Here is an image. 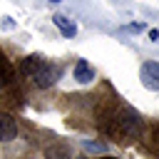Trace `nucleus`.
<instances>
[{
  "label": "nucleus",
  "instance_id": "1",
  "mask_svg": "<svg viewBox=\"0 0 159 159\" xmlns=\"http://www.w3.org/2000/svg\"><path fill=\"white\" fill-rule=\"evenodd\" d=\"M142 124H144L142 117H139L132 107H124V109L114 112V119H112L107 134H112L117 142H119V139H137V137L142 134Z\"/></svg>",
  "mask_w": 159,
  "mask_h": 159
},
{
  "label": "nucleus",
  "instance_id": "2",
  "mask_svg": "<svg viewBox=\"0 0 159 159\" xmlns=\"http://www.w3.org/2000/svg\"><path fill=\"white\" fill-rule=\"evenodd\" d=\"M62 77V65H52V62H45L42 70H37L32 75V84L37 89H50L57 80Z\"/></svg>",
  "mask_w": 159,
  "mask_h": 159
},
{
  "label": "nucleus",
  "instance_id": "3",
  "mask_svg": "<svg viewBox=\"0 0 159 159\" xmlns=\"http://www.w3.org/2000/svg\"><path fill=\"white\" fill-rule=\"evenodd\" d=\"M17 137V122L10 112H0V142H12Z\"/></svg>",
  "mask_w": 159,
  "mask_h": 159
},
{
  "label": "nucleus",
  "instance_id": "4",
  "mask_svg": "<svg viewBox=\"0 0 159 159\" xmlns=\"http://www.w3.org/2000/svg\"><path fill=\"white\" fill-rule=\"evenodd\" d=\"M45 57L42 55H27L25 60H20V75H25V77H32L37 70H42L45 67Z\"/></svg>",
  "mask_w": 159,
  "mask_h": 159
},
{
  "label": "nucleus",
  "instance_id": "5",
  "mask_svg": "<svg viewBox=\"0 0 159 159\" xmlns=\"http://www.w3.org/2000/svg\"><path fill=\"white\" fill-rule=\"evenodd\" d=\"M75 80L82 82V84H87V82L94 80V70H92V65H89L87 60H80V62L75 65Z\"/></svg>",
  "mask_w": 159,
  "mask_h": 159
},
{
  "label": "nucleus",
  "instance_id": "6",
  "mask_svg": "<svg viewBox=\"0 0 159 159\" xmlns=\"http://www.w3.org/2000/svg\"><path fill=\"white\" fill-rule=\"evenodd\" d=\"M52 22H55V27H57L65 37H75V35H77V25H75L70 17H65V15H55Z\"/></svg>",
  "mask_w": 159,
  "mask_h": 159
},
{
  "label": "nucleus",
  "instance_id": "7",
  "mask_svg": "<svg viewBox=\"0 0 159 159\" xmlns=\"http://www.w3.org/2000/svg\"><path fill=\"white\" fill-rule=\"evenodd\" d=\"M0 82H2V87L15 82V70H12V65H10V60L5 57L2 50H0Z\"/></svg>",
  "mask_w": 159,
  "mask_h": 159
},
{
  "label": "nucleus",
  "instance_id": "8",
  "mask_svg": "<svg viewBox=\"0 0 159 159\" xmlns=\"http://www.w3.org/2000/svg\"><path fill=\"white\" fill-rule=\"evenodd\" d=\"M45 159H72V154H70V147L67 144H50V147H45Z\"/></svg>",
  "mask_w": 159,
  "mask_h": 159
},
{
  "label": "nucleus",
  "instance_id": "9",
  "mask_svg": "<svg viewBox=\"0 0 159 159\" xmlns=\"http://www.w3.org/2000/svg\"><path fill=\"white\" fill-rule=\"evenodd\" d=\"M142 72H144V77H147V80H152V84H154V87H159V62L147 60V62L142 65Z\"/></svg>",
  "mask_w": 159,
  "mask_h": 159
},
{
  "label": "nucleus",
  "instance_id": "10",
  "mask_svg": "<svg viewBox=\"0 0 159 159\" xmlns=\"http://www.w3.org/2000/svg\"><path fill=\"white\" fill-rule=\"evenodd\" d=\"M84 149H89V152H104V142H84Z\"/></svg>",
  "mask_w": 159,
  "mask_h": 159
},
{
  "label": "nucleus",
  "instance_id": "11",
  "mask_svg": "<svg viewBox=\"0 0 159 159\" xmlns=\"http://www.w3.org/2000/svg\"><path fill=\"white\" fill-rule=\"evenodd\" d=\"M149 139H152V142L159 147V124H154V127H152V132H149Z\"/></svg>",
  "mask_w": 159,
  "mask_h": 159
},
{
  "label": "nucleus",
  "instance_id": "12",
  "mask_svg": "<svg viewBox=\"0 0 159 159\" xmlns=\"http://www.w3.org/2000/svg\"><path fill=\"white\" fill-rule=\"evenodd\" d=\"M149 40L157 42V40H159V30H149Z\"/></svg>",
  "mask_w": 159,
  "mask_h": 159
},
{
  "label": "nucleus",
  "instance_id": "13",
  "mask_svg": "<svg viewBox=\"0 0 159 159\" xmlns=\"http://www.w3.org/2000/svg\"><path fill=\"white\" fill-rule=\"evenodd\" d=\"M97 159H119V157H109V154H102V157H97Z\"/></svg>",
  "mask_w": 159,
  "mask_h": 159
},
{
  "label": "nucleus",
  "instance_id": "14",
  "mask_svg": "<svg viewBox=\"0 0 159 159\" xmlns=\"http://www.w3.org/2000/svg\"><path fill=\"white\" fill-rule=\"evenodd\" d=\"M80 159H84V157H80Z\"/></svg>",
  "mask_w": 159,
  "mask_h": 159
},
{
  "label": "nucleus",
  "instance_id": "15",
  "mask_svg": "<svg viewBox=\"0 0 159 159\" xmlns=\"http://www.w3.org/2000/svg\"><path fill=\"white\" fill-rule=\"evenodd\" d=\"M0 87H2V82H0Z\"/></svg>",
  "mask_w": 159,
  "mask_h": 159
}]
</instances>
